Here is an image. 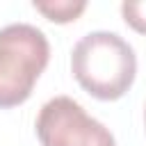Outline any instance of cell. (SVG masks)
<instances>
[{
	"instance_id": "2",
	"label": "cell",
	"mask_w": 146,
	"mask_h": 146,
	"mask_svg": "<svg viewBox=\"0 0 146 146\" xmlns=\"http://www.w3.org/2000/svg\"><path fill=\"white\" fill-rule=\"evenodd\" d=\"M50 57L46 34L30 23L0 30V107L25 103Z\"/></svg>"
},
{
	"instance_id": "3",
	"label": "cell",
	"mask_w": 146,
	"mask_h": 146,
	"mask_svg": "<svg viewBox=\"0 0 146 146\" xmlns=\"http://www.w3.org/2000/svg\"><path fill=\"white\" fill-rule=\"evenodd\" d=\"M41 146H116L112 132L68 96L50 98L36 116Z\"/></svg>"
},
{
	"instance_id": "5",
	"label": "cell",
	"mask_w": 146,
	"mask_h": 146,
	"mask_svg": "<svg viewBox=\"0 0 146 146\" xmlns=\"http://www.w3.org/2000/svg\"><path fill=\"white\" fill-rule=\"evenodd\" d=\"M121 14H123V18H125V23L130 27L146 34V0H139V2L125 0L121 5Z\"/></svg>"
},
{
	"instance_id": "4",
	"label": "cell",
	"mask_w": 146,
	"mask_h": 146,
	"mask_svg": "<svg viewBox=\"0 0 146 146\" xmlns=\"http://www.w3.org/2000/svg\"><path fill=\"white\" fill-rule=\"evenodd\" d=\"M34 9L55 23H68L75 21L87 9V2L84 0H34Z\"/></svg>"
},
{
	"instance_id": "1",
	"label": "cell",
	"mask_w": 146,
	"mask_h": 146,
	"mask_svg": "<svg viewBox=\"0 0 146 146\" xmlns=\"http://www.w3.org/2000/svg\"><path fill=\"white\" fill-rule=\"evenodd\" d=\"M71 68L82 89L100 100L121 98L137 73L132 46L116 32L96 30L84 34L71 55Z\"/></svg>"
},
{
	"instance_id": "6",
	"label": "cell",
	"mask_w": 146,
	"mask_h": 146,
	"mask_svg": "<svg viewBox=\"0 0 146 146\" xmlns=\"http://www.w3.org/2000/svg\"><path fill=\"white\" fill-rule=\"evenodd\" d=\"M144 121H146V110H144Z\"/></svg>"
}]
</instances>
